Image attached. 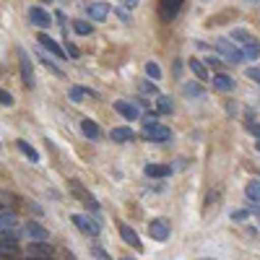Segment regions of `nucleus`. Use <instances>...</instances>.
<instances>
[{
  "label": "nucleus",
  "instance_id": "obj_1",
  "mask_svg": "<svg viewBox=\"0 0 260 260\" xmlns=\"http://www.w3.org/2000/svg\"><path fill=\"white\" fill-rule=\"evenodd\" d=\"M143 138L154 141V143H167L172 138V130L161 122H156V112H151L146 120H143Z\"/></svg>",
  "mask_w": 260,
  "mask_h": 260
},
{
  "label": "nucleus",
  "instance_id": "obj_2",
  "mask_svg": "<svg viewBox=\"0 0 260 260\" xmlns=\"http://www.w3.org/2000/svg\"><path fill=\"white\" fill-rule=\"evenodd\" d=\"M213 50L219 52L226 62H242V60H245V57H242V50H237L229 39H216V42H213Z\"/></svg>",
  "mask_w": 260,
  "mask_h": 260
},
{
  "label": "nucleus",
  "instance_id": "obj_3",
  "mask_svg": "<svg viewBox=\"0 0 260 260\" xmlns=\"http://www.w3.org/2000/svg\"><path fill=\"white\" fill-rule=\"evenodd\" d=\"M73 224L83 234H89V237H99V232H102V226L96 224V219H91V216H86V213H73Z\"/></svg>",
  "mask_w": 260,
  "mask_h": 260
},
{
  "label": "nucleus",
  "instance_id": "obj_4",
  "mask_svg": "<svg viewBox=\"0 0 260 260\" xmlns=\"http://www.w3.org/2000/svg\"><path fill=\"white\" fill-rule=\"evenodd\" d=\"M26 257H47V260H55V247L47 245V242H31L26 247Z\"/></svg>",
  "mask_w": 260,
  "mask_h": 260
},
{
  "label": "nucleus",
  "instance_id": "obj_5",
  "mask_svg": "<svg viewBox=\"0 0 260 260\" xmlns=\"http://www.w3.org/2000/svg\"><path fill=\"white\" fill-rule=\"evenodd\" d=\"M24 234L29 237V240H34V242H47L50 240V232L42 224H37V221H26L24 224Z\"/></svg>",
  "mask_w": 260,
  "mask_h": 260
},
{
  "label": "nucleus",
  "instance_id": "obj_6",
  "mask_svg": "<svg viewBox=\"0 0 260 260\" xmlns=\"http://www.w3.org/2000/svg\"><path fill=\"white\" fill-rule=\"evenodd\" d=\"M180 8H182V0H161V3H159V16H161V21L177 18Z\"/></svg>",
  "mask_w": 260,
  "mask_h": 260
},
{
  "label": "nucleus",
  "instance_id": "obj_7",
  "mask_svg": "<svg viewBox=\"0 0 260 260\" xmlns=\"http://www.w3.org/2000/svg\"><path fill=\"white\" fill-rule=\"evenodd\" d=\"M29 21H31L34 26H39V29H47V26L52 24V16H50L45 8L34 6V8H29Z\"/></svg>",
  "mask_w": 260,
  "mask_h": 260
},
{
  "label": "nucleus",
  "instance_id": "obj_8",
  "mask_svg": "<svg viewBox=\"0 0 260 260\" xmlns=\"http://www.w3.org/2000/svg\"><path fill=\"white\" fill-rule=\"evenodd\" d=\"M37 39H39V45L45 47V50H47L52 57H57V60H68V57H65V52H62V47L57 45V42H55L52 37H47V34H39Z\"/></svg>",
  "mask_w": 260,
  "mask_h": 260
},
{
  "label": "nucleus",
  "instance_id": "obj_9",
  "mask_svg": "<svg viewBox=\"0 0 260 260\" xmlns=\"http://www.w3.org/2000/svg\"><path fill=\"white\" fill-rule=\"evenodd\" d=\"M21 78H24V83L29 86V89H34V68H31V57L21 50Z\"/></svg>",
  "mask_w": 260,
  "mask_h": 260
},
{
  "label": "nucleus",
  "instance_id": "obj_10",
  "mask_svg": "<svg viewBox=\"0 0 260 260\" xmlns=\"http://www.w3.org/2000/svg\"><path fill=\"white\" fill-rule=\"evenodd\" d=\"M71 190H73V195H78V198H81L86 206H89L91 211H99V203L94 201V195H91V192H86V190L81 187V182H78V180H71Z\"/></svg>",
  "mask_w": 260,
  "mask_h": 260
},
{
  "label": "nucleus",
  "instance_id": "obj_11",
  "mask_svg": "<svg viewBox=\"0 0 260 260\" xmlns=\"http://www.w3.org/2000/svg\"><path fill=\"white\" fill-rule=\"evenodd\" d=\"M148 234L154 237V240H159V242H164L167 237H169V224L164 221V219H154L148 224Z\"/></svg>",
  "mask_w": 260,
  "mask_h": 260
},
{
  "label": "nucleus",
  "instance_id": "obj_12",
  "mask_svg": "<svg viewBox=\"0 0 260 260\" xmlns=\"http://www.w3.org/2000/svg\"><path fill=\"white\" fill-rule=\"evenodd\" d=\"M16 255H18V242L0 237V260H11V257H16Z\"/></svg>",
  "mask_w": 260,
  "mask_h": 260
},
{
  "label": "nucleus",
  "instance_id": "obj_13",
  "mask_svg": "<svg viewBox=\"0 0 260 260\" xmlns=\"http://www.w3.org/2000/svg\"><path fill=\"white\" fill-rule=\"evenodd\" d=\"M120 237H122V240H125L130 247H133V250H143V245H141V237H138L133 229H130L127 224H120Z\"/></svg>",
  "mask_w": 260,
  "mask_h": 260
},
{
  "label": "nucleus",
  "instance_id": "obj_14",
  "mask_svg": "<svg viewBox=\"0 0 260 260\" xmlns=\"http://www.w3.org/2000/svg\"><path fill=\"white\" fill-rule=\"evenodd\" d=\"M143 172H146V177H154V180H164L172 175V169L167 164H146Z\"/></svg>",
  "mask_w": 260,
  "mask_h": 260
},
{
  "label": "nucleus",
  "instance_id": "obj_15",
  "mask_svg": "<svg viewBox=\"0 0 260 260\" xmlns=\"http://www.w3.org/2000/svg\"><path fill=\"white\" fill-rule=\"evenodd\" d=\"M110 13H112V8L107 6V3H91V6H89L91 21H107V18H110Z\"/></svg>",
  "mask_w": 260,
  "mask_h": 260
},
{
  "label": "nucleus",
  "instance_id": "obj_16",
  "mask_svg": "<svg viewBox=\"0 0 260 260\" xmlns=\"http://www.w3.org/2000/svg\"><path fill=\"white\" fill-rule=\"evenodd\" d=\"M208 81H213V89H219V91H232V89H234V78L226 76V73H216V76L208 78Z\"/></svg>",
  "mask_w": 260,
  "mask_h": 260
},
{
  "label": "nucleus",
  "instance_id": "obj_17",
  "mask_svg": "<svg viewBox=\"0 0 260 260\" xmlns=\"http://www.w3.org/2000/svg\"><path fill=\"white\" fill-rule=\"evenodd\" d=\"M110 138H112L115 143H130V141L136 138V133H133L130 127H112V130H110Z\"/></svg>",
  "mask_w": 260,
  "mask_h": 260
},
{
  "label": "nucleus",
  "instance_id": "obj_18",
  "mask_svg": "<svg viewBox=\"0 0 260 260\" xmlns=\"http://www.w3.org/2000/svg\"><path fill=\"white\" fill-rule=\"evenodd\" d=\"M115 110L125 117V120H138V107L130 102H115Z\"/></svg>",
  "mask_w": 260,
  "mask_h": 260
},
{
  "label": "nucleus",
  "instance_id": "obj_19",
  "mask_svg": "<svg viewBox=\"0 0 260 260\" xmlns=\"http://www.w3.org/2000/svg\"><path fill=\"white\" fill-rule=\"evenodd\" d=\"M229 42H232V45L237 42V45H245V47H247V45H252L255 39H252V34H250L247 29H234V31L229 34Z\"/></svg>",
  "mask_w": 260,
  "mask_h": 260
},
{
  "label": "nucleus",
  "instance_id": "obj_20",
  "mask_svg": "<svg viewBox=\"0 0 260 260\" xmlns=\"http://www.w3.org/2000/svg\"><path fill=\"white\" fill-rule=\"evenodd\" d=\"M190 71L195 73L198 81H208V68H206V62H201L198 57H190Z\"/></svg>",
  "mask_w": 260,
  "mask_h": 260
},
{
  "label": "nucleus",
  "instance_id": "obj_21",
  "mask_svg": "<svg viewBox=\"0 0 260 260\" xmlns=\"http://www.w3.org/2000/svg\"><path fill=\"white\" fill-rule=\"evenodd\" d=\"M81 130H83V136L91 138V141H96V138L102 136V130H99V125H96L94 120H83V122H81Z\"/></svg>",
  "mask_w": 260,
  "mask_h": 260
},
{
  "label": "nucleus",
  "instance_id": "obj_22",
  "mask_svg": "<svg viewBox=\"0 0 260 260\" xmlns=\"http://www.w3.org/2000/svg\"><path fill=\"white\" fill-rule=\"evenodd\" d=\"M18 151H21V154H24L31 164H37L39 161V151L31 146V143H26V141H18Z\"/></svg>",
  "mask_w": 260,
  "mask_h": 260
},
{
  "label": "nucleus",
  "instance_id": "obj_23",
  "mask_svg": "<svg viewBox=\"0 0 260 260\" xmlns=\"http://www.w3.org/2000/svg\"><path fill=\"white\" fill-rule=\"evenodd\" d=\"M245 195H247V201H250V203L257 206V201H260V182H257V180H250L247 187H245Z\"/></svg>",
  "mask_w": 260,
  "mask_h": 260
},
{
  "label": "nucleus",
  "instance_id": "obj_24",
  "mask_svg": "<svg viewBox=\"0 0 260 260\" xmlns=\"http://www.w3.org/2000/svg\"><path fill=\"white\" fill-rule=\"evenodd\" d=\"M182 94H185V96H203V94H206V89H203L201 83H192V81H190V83H185V86H182Z\"/></svg>",
  "mask_w": 260,
  "mask_h": 260
},
{
  "label": "nucleus",
  "instance_id": "obj_25",
  "mask_svg": "<svg viewBox=\"0 0 260 260\" xmlns=\"http://www.w3.org/2000/svg\"><path fill=\"white\" fill-rule=\"evenodd\" d=\"M146 73H148V78H151V81H159V78H161V68H159V62L148 60V62H146Z\"/></svg>",
  "mask_w": 260,
  "mask_h": 260
},
{
  "label": "nucleus",
  "instance_id": "obj_26",
  "mask_svg": "<svg viewBox=\"0 0 260 260\" xmlns=\"http://www.w3.org/2000/svg\"><path fill=\"white\" fill-rule=\"evenodd\" d=\"M83 96H94V91L91 89H81V86H73L71 89V99L73 102H83Z\"/></svg>",
  "mask_w": 260,
  "mask_h": 260
},
{
  "label": "nucleus",
  "instance_id": "obj_27",
  "mask_svg": "<svg viewBox=\"0 0 260 260\" xmlns=\"http://www.w3.org/2000/svg\"><path fill=\"white\" fill-rule=\"evenodd\" d=\"M73 31L86 37V34H91V31H94V26L89 24V21H73Z\"/></svg>",
  "mask_w": 260,
  "mask_h": 260
},
{
  "label": "nucleus",
  "instance_id": "obj_28",
  "mask_svg": "<svg viewBox=\"0 0 260 260\" xmlns=\"http://www.w3.org/2000/svg\"><path fill=\"white\" fill-rule=\"evenodd\" d=\"M156 110H159L161 115H172V99H169V96H159V99H156Z\"/></svg>",
  "mask_w": 260,
  "mask_h": 260
},
{
  "label": "nucleus",
  "instance_id": "obj_29",
  "mask_svg": "<svg viewBox=\"0 0 260 260\" xmlns=\"http://www.w3.org/2000/svg\"><path fill=\"white\" fill-rule=\"evenodd\" d=\"M245 120H247V122H245V125H247V130H250V133L255 136V141H257V136H260V130H257V120L252 117V112H250V110L245 112Z\"/></svg>",
  "mask_w": 260,
  "mask_h": 260
},
{
  "label": "nucleus",
  "instance_id": "obj_30",
  "mask_svg": "<svg viewBox=\"0 0 260 260\" xmlns=\"http://www.w3.org/2000/svg\"><path fill=\"white\" fill-rule=\"evenodd\" d=\"M16 224H18V219L13 213H3V216H0V226H3V229H13Z\"/></svg>",
  "mask_w": 260,
  "mask_h": 260
},
{
  "label": "nucleus",
  "instance_id": "obj_31",
  "mask_svg": "<svg viewBox=\"0 0 260 260\" xmlns=\"http://www.w3.org/2000/svg\"><path fill=\"white\" fill-rule=\"evenodd\" d=\"M257 55H260V47H257V42H252V45H247V47H245V52H242V57H247V60H257Z\"/></svg>",
  "mask_w": 260,
  "mask_h": 260
},
{
  "label": "nucleus",
  "instance_id": "obj_32",
  "mask_svg": "<svg viewBox=\"0 0 260 260\" xmlns=\"http://www.w3.org/2000/svg\"><path fill=\"white\" fill-rule=\"evenodd\" d=\"M91 255H94L96 260H112V257H110V252H107L102 245H94V247H91Z\"/></svg>",
  "mask_w": 260,
  "mask_h": 260
},
{
  "label": "nucleus",
  "instance_id": "obj_33",
  "mask_svg": "<svg viewBox=\"0 0 260 260\" xmlns=\"http://www.w3.org/2000/svg\"><path fill=\"white\" fill-rule=\"evenodd\" d=\"M62 45H65V47H62V52H65V55H71V57H78V55H81V52H78V47L73 45V42H68V37H65Z\"/></svg>",
  "mask_w": 260,
  "mask_h": 260
},
{
  "label": "nucleus",
  "instance_id": "obj_34",
  "mask_svg": "<svg viewBox=\"0 0 260 260\" xmlns=\"http://www.w3.org/2000/svg\"><path fill=\"white\" fill-rule=\"evenodd\" d=\"M42 65H45V68H47V71H52L55 76H62V71L57 68V65H55V62H52L50 57H42Z\"/></svg>",
  "mask_w": 260,
  "mask_h": 260
},
{
  "label": "nucleus",
  "instance_id": "obj_35",
  "mask_svg": "<svg viewBox=\"0 0 260 260\" xmlns=\"http://www.w3.org/2000/svg\"><path fill=\"white\" fill-rule=\"evenodd\" d=\"M141 89H143L146 94H156V83H154V81H143Z\"/></svg>",
  "mask_w": 260,
  "mask_h": 260
},
{
  "label": "nucleus",
  "instance_id": "obj_36",
  "mask_svg": "<svg viewBox=\"0 0 260 260\" xmlns=\"http://www.w3.org/2000/svg\"><path fill=\"white\" fill-rule=\"evenodd\" d=\"M0 104H6V107L13 104V96H11L8 91H3V89H0Z\"/></svg>",
  "mask_w": 260,
  "mask_h": 260
},
{
  "label": "nucleus",
  "instance_id": "obj_37",
  "mask_svg": "<svg viewBox=\"0 0 260 260\" xmlns=\"http://www.w3.org/2000/svg\"><path fill=\"white\" fill-rule=\"evenodd\" d=\"M247 78H250V81H255V83L260 81V71H257V65H255V68H247Z\"/></svg>",
  "mask_w": 260,
  "mask_h": 260
},
{
  "label": "nucleus",
  "instance_id": "obj_38",
  "mask_svg": "<svg viewBox=\"0 0 260 260\" xmlns=\"http://www.w3.org/2000/svg\"><path fill=\"white\" fill-rule=\"evenodd\" d=\"M247 219V211H232V221H245Z\"/></svg>",
  "mask_w": 260,
  "mask_h": 260
},
{
  "label": "nucleus",
  "instance_id": "obj_39",
  "mask_svg": "<svg viewBox=\"0 0 260 260\" xmlns=\"http://www.w3.org/2000/svg\"><path fill=\"white\" fill-rule=\"evenodd\" d=\"M206 62L211 65V68H216V71H219V68H221V60H219V57H208Z\"/></svg>",
  "mask_w": 260,
  "mask_h": 260
},
{
  "label": "nucleus",
  "instance_id": "obj_40",
  "mask_svg": "<svg viewBox=\"0 0 260 260\" xmlns=\"http://www.w3.org/2000/svg\"><path fill=\"white\" fill-rule=\"evenodd\" d=\"M120 3H122L125 11H127V8H136V6H138V0H120Z\"/></svg>",
  "mask_w": 260,
  "mask_h": 260
},
{
  "label": "nucleus",
  "instance_id": "obj_41",
  "mask_svg": "<svg viewBox=\"0 0 260 260\" xmlns=\"http://www.w3.org/2000/svg\"><path fill=\"white\" fill-rule=\"evenodd\" d=\"M117 16L122 18V24H127V21H130V16H127V11H125V8H120V11H117Z\"/></svg>",
  "mask_w": 260,
  "mask_h": 260
},
{
  "label": "nucleus",
  "instance_id": "obj_42",
  "mask_svg": "<svg viewBox=\"0 0 260 260\" xmlns=\"http://www.w3.org/2000/svg\"><path fill=\"white\" fill-rule=\"evenodd\" d=\"M42 3H52V0H42Z\"/></svg>",
  "mask_w": 260,
  "mask_h": 260
},
{
  "label": "nucleus",
  "instance_id": "obj_43",
  "mask_svg": "<svg viewBox=\"0 0 260 260\" xmlns=\"http://www.w3.org/2000/svg\"><path fill=\"white\" fill-rule=\"evenodd\" d=\"M203 260H213V257H203Z\"/></svg>",
  "mask_w": 260,
  "mask_h": 260
},
{
  "label": "nucleus",
  "instance_id": "obj_44",
  "mask_svg": "<svg viewBox=\"0 0 260 260\" xmlns=\"http://www.w3.org/2000/svg\"><path fill=\"white\" fill-rule=\"evenodd\" d=\"M0 211H3V203H0Z\"/></svg>",
  "mask_w": 260,
  "mask_h": 260
},
{
  "label": "nucleus",
  "instance_id": "obj_45",
  "mask_svg": "<svg viewBox=\"0 0 260 260\" xmlns=\"http://www.w3.org/2000/svg\"><path fill=\"white\" fill-rule=\"evenodd\" d=\"M122 260H130V257H122Z\"/></svg>",
  "mask_w": 260,
  "mask_h": 260
}]
</instances>
